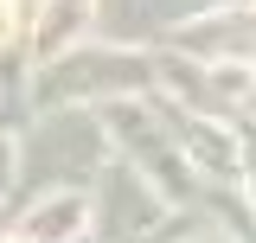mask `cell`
<instances>
[{
    "instance_id": "cell-1",
    "label": "cell",
    "mask_w": 256,
    "mask_h": 243,
    "mask_svg": "<svg viewBox=\"0 0 256 243\" xmlns=\"http://www.w3.org/2000/svg\"><path fill=\"white\" fill-rule=\"evenodd\" d=\"M6 32H13V6L0 0V38H6Z\"/></svg>"
}]
</instances>
